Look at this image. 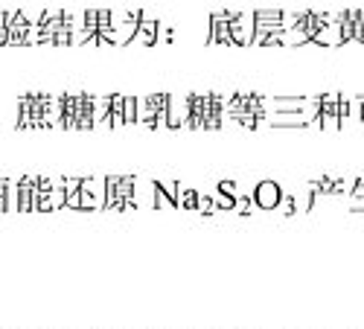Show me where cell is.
<instances>
[{
	"label": "cell",
	"instance_id": "52a82bcc",
	"mask_svg": "<svg viewBox=\"0 0 364 329\" xmlns=\"http://www.w3.org/2000/svg\"><path fill=\"white\" fill-rule=\"evenodd\" d=\"M131 44H157V21L143 15L140 27H137V35L131 38Z\"/></svg>",
	"mask_w": 364,
	"mask_h": 329
},
{
	"label": "cell",
	"instance_id": "4fadbf2b",
	"mask_svg": "<svg viewBox=\"0 0 364 329\" xmlns=\"http://www.w3.org/2000/svg\"><path fill=\"white\" fill-rule=\"evenodd\" d=\"M169 38H172V29L157 21V44H160V41H169Z\"/></svg>",
	"mask_w": 364,
	"mask_h": 329
},
{
	"label": "cell",
	"instance_id": "5b68a950",
	"mask_svg": "<svg viewBox=\"0 0 364 329\" xmlns=\"http://www.w3.org/2000/svg\"><path fill=\"white\" fill-rule=\"evenodd\" d=\"M184 125H190V96H169V128H184Z\"/></svg>",
	"mask_w": 364,
	"mask_h": 329
},
{
	"label": "cell",
	"instance_id": "9c48e42d",
	"mask_svg": "<svg viewBox=\"0 0 364 329\" xmlns=\"http://www.w3.org/2000/svg\"><path fill=\"white\" fill-rule=\"evenodd\" d=\"M178 207L181 210H195L198 207V192L190 187H184V184H178Z\"/></svg>",
	"mask_w": 364,
	"mask_h": 329
},
{
	"label": "cell",
	"instance_id": "6da1fadb",
	"mask_svg": "<svg viewBox=\"0 0 364 329\" xmlns=\"http://www.w3.org/2000/svg\"><path fill=\"white\" fill-rule=\"evenodd\" d=\"M108 198V178H85L82 181V204L79 210H99Z\"/></svg>",
	"mask_w": 364,
	"mask_h": 329
},
{
	"label": "cell",
	"instance_id": "3957f363",
	"mask_svg": "<svg viewBox=\"0 0 364 329\" xmlns=\"http://www.w3.org/2000/svg\"><path fill=\"white\" fill-rule=\"evenodd\" d=\"M338 105H341V96H338V93H323V96H320V114H318V125H320V128L341 131Z\"/></svg>",
	"mask_w": 364,
	"mask_h": 329
},
{
	"label": "cell",
	"instance_id": "ba28073f",
	"mask_svg": "<svg viewBox=\"0 0 364 329\" xmlns=\"http://www.w3.org/2000/svg\"><path fill=\"white\" fill-rule=\"evenodd\" d=\"M126 125V96L111 93V128Z\"/></svg>",
	"mask_w": 364,
	"mask_h": 329
},
{
	"label": "cell",
	"instance_id": "277c9868",
	"mask_svg": "<svg viewBox=\"0 0 364 329\" xmlns=\"http://www.w3.org/2000/svg\"><path fill=\"white\" fill-rule=\"evenodd\" d=\"M254 201L259 210H277L282 201V189L280 184H274V181H265V184H259V187L254 189Z\"/></svg>",
	"mask_w": 364,
	"mask_h": 329
},
{
	"label": "cell",
	"instance_id": "5bb4252c",
	"mask_svg": "<svg viewBox=\"0 0 364 329\" xmlns=\"http://www.w3.org/2000/svg\"><path fill=\"white\" fill-rule=\"evenodd\" d=\"M0 210H9V204H6V181H0Z\"/></svg>",
	"mask_w": 364,
	"mask_h": 329
},
{
	"label": "cell",
	"instance_id": "8992f818",
	"mask_svg": "<svg viewBox=\"0 0 364 329\" xmlns=\"http://www.w3.org/2000/svg\"><path fill=\"white\" fill-rule=\"evenodd\" d=\"M91 117L93 128H108L111 125V96H91Z\"/></svg>",
	"mask_w": 364,
	"mask_h": 329
},
{
	"label": "cell",
	"instance_id": "7a4b0ae2",
	"mask_svg": "<svg viewBox=\"0 0 364 329\" xmlns=\"http://www.w3.org/2000/svg\"><path fill=\"white\" fill-rule=\"evenodd\" d=\"M230 35H233V44H254V35H256V18L254 12H242V15H233L230 21Z\"/></svg>",
	"mask_w": 364,
	"mask_h": 329
},
{
	"label": "cell",
	"instance_id": "7c38bea8",
	"mask_svg": "<svg viewBox=\"0 0 364 329\" xmlns=\"http://www.w3.org/2000/svg\"><path fill=\"white\" fill-rule=\"evenodd\" d=\"M218 189H221V192H228L230 198H239V196H242V192H239V187L233 184V181H221V187H218Z\"/></svg>",
	"mask_w": 364,
	"mask_h": 329
},
{
	"label": "cell",
	"instance_id": "8fae6325",
	"mask_svg": "<svg viewBox=\"0 0 364 329\" xmlns=\"http://www.w3.org/2000/svg\"><path fill=\"white\" fill-rule=\"evenodd\" d=\"M198 213H204V216H210L213 210H216V201L213 198H207V196H198V207H195Z\"/></svg>",
	"mask_w": 364,
	"mask_h": 329
},
{
	"label": "cell",
	"instance_id": "30bf717a",
	"mask_svg": "<svg viewBox=\"0 0 364 329\" xmlns=\"http://www.w3.org/2000/svg\"><path fill=\"white\" fill-rule=\"evenodd\" d=\"M155 207H160V210H166V207H175V198L166 192L160 184H157V189H155Z\"/></svg>",
	"mask_w": 364,
	"mask_h": 329
}]
</instances>
